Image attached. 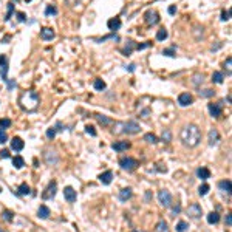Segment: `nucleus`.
I'll list each match as a JSON object with an SVG mask.
<instances>
[{"mask_svg": "<svg viewBox=\"0 0 232 232\" xmlns=\"http://www.w3.org/2000/svg\"><path fill=\"white\" fill-rule=\"evenodd\" d=\"M13 164H14V167H16V169H22V167L25 166V161H23V158H22V156H19V155H17V156H14V158H13Z\"/></svg>", "mask_w": 232, "mask_h": 232, "instance_id": "obj_27", "label": "nucleus"}, {"mask_svg": "<svg viewBox=\"0 0 232 232\" xmlns=\"http://www.w3.org/2000/svg\"><path fill=\"white\" fill-rule=\"evenodd\" d=\"M19 193H20V195H28V193H31V189H30V186H28L27 183L20 184V186H19Z\"/></svg>", "mask_w": 232, "mask_h": 232, "instance_id": "obj_31", "label": "nucleus"}, {"mask_svg": "<svg viewBox=\"0 0 232 232\" xmlns=\"http://www.w3.org/2000/svg\"><path fill=\"white\" fill-rule=\"evenodd\" d=\"M192 101H193V97H192V94H190V93H181V94L178 96V104H180L181 107H187V105H190V104H192Z\"/></svg>", "mask_w": 232, "mask_h": 232, "instance_id": "obj_9", "label": "nucleus"}, {"mask_svg": "<svg viewBox=\"0 0 232 232\" xmlns=\"http://www.w3.org/2000/svg\"><path fill=\"white\" fill-rule=\"evenodd\" d=\"M158 200L164 207H170L172 206V195L169 190H160L158 192Z\"/></svg>", "mask_w": 232, "mask_h": 232, "instance_id": "obj_5", "label": "nucleus"}, {"mask_svg": "<svg viewBox=\"0 0 232 232\" xmlns=\"http://www.w3.org/2000/svg\"><path fill=\"white\" fill-rule=\"evenodd\" d=\"M64 197H65V200H67L68 203H74L77 195H76V190H74L73 187H70V186H68V187H65V189H64Z\"/></svg>", "mask_w": 232, "mask_h": 232, "instance_id": "obj_11", "label": "nucleus"}, {"mask_svg": "<svg viewBox=\"0 0 232 232\" xmlns=\"http://www.w3.org/2000/svg\"><path fill=\"white\" fill-rule=\"evenodd\" d=\"M94 118L97 119V122H99L101 126H110V124H111V119L108 118V116H105V114H96Z\"/></svg>", "mask_w": 232, "mask_h": 232, "instance_id": "obj_23", "label": "nucleus"}, {"mask_svg": "<svg viewBox=\"0 0 232 232\" xmlns=\"http://www.w3.org/2000/svg\"><path fill=\"white\" fill-rule=\"evenodd\" d=\"M6 139H8L6 132H5L3 129H0V144H5V143H6Z\"/></svg>", "mask_w": 232, "mask_h": 232, "instance_id": "obj_44", "label": "nucleus"}, {"mask_svg": "<svg viewBox=\"0 0 232 232\" xmlns=\"http://www.w3.org/2000/svg\"><path fill=\"white\" fill-rule=\"evenodd\" d=\"M119 40V36H116V34H110V36H104V37H101V39H94V42H97V44H101V42H105V40Z\"/></svg>", "mask_w": 232, "mask_h": 232, "instance_id": "obj_30", "label": "nucleus"}, {"mask_svg": "<svg viewBox=\"0 0 232 232\" xmlns=\"http://www.w3.org/2000/svg\"><path fill=\"white\" fill-rule=\"evenodd\" d=\"M16 16H17V20H19V22H27L25 13H16Z\"/></svg>", "mask_w": 232, "mask_h": 232, "instance_id": "obj_50", "label": "nucleus"}, {"mask_svg": "<svg viewBox=\"0 0 232 232\" xmlns=\"http://www.w3.org/2000/svg\"><path fill=\"white\" fill-rule=\"evenodd\" d=\"M226 224H227V226H230V224H232V217H230V213H227V215H226Z\"/></svg>", "mask_w": 232, "mask_h": 232, "instance_id": "obj_54", "label": "nucleus"}, {"mask_svg": "<svg viewBox=\"0 0 232 232\" xmlns=\"http://www.w3.org/2000/svg\"><path fill=\"white\" fill-rule=\"evenodd\" d=\"M39 94L36 93V91H33V90H27V91H23L22 93V96H20V99H19V104H20V107L25 110V111H34V110H37V107H39Z\"/></svg>", "mask_w": 232, "mask_h": 232, "instance_id": "obj_2", "label": "nucleus"}, {"mask_svg": "<svg viewBox=\"0 0 232 232\" xmlns=\"http://www.w3.org/2000/svg\"><path fill=\"white\" fill-rule=\"evenodd\" d=\"M181 141L187 147H197L201 141V132L195 124H189L181 130Z\"/></svg>", "mask_w": 232, "mask_h": 232, "instance_id": "obj_1", "label": "nucleus"}, {"mask_svg": "<svg viewBox=\"0 0 232 232\" xmlns=\"http://www.w3.org/2000/svg\"><path fill=\"white\" fill-rule=\"evenodd\" d=\"M152 45V42H146V44H138V45H135V48L136 50H144V48H149Z\"/></svg>", "mask_w": 232, "mask_h": 232, "instance_id": "obj_48", "label": "nucleus"}, {"mask_svg": "<svg viewBox=\"0 0 232 232\" xmlns=\"http://www.w3.org/2000/svg\"><path fill=\"white\" fill-rule=\"evenodd\" d=\"M3 64H6V56H5V54L0 56V67H2Z\"/></svg>", "mask_w": 232, "mask_h": 232, "instance_id": "obj_55", "label": "nucleus"}, {"mask_svg": "<svg viewBox=\"0 0 232 232\" xmlns=\"http://www.w3.org/2000/svg\"><path fill=\"white\" fill-rule=\"evenodd\" d=\"M11 126V119L5 118V119H0V129H8Z\"/></svg>", "mask_w": 232, "mask_h": 232, "instance_id": "obj_39", "label": "nucleus"}, {"mask_svg": "<svg viewBox=\"0 0 232 232\" xmlns=\"http://www.w3.org/2000/svg\"><path fill=\"white\" fill-rule=\"evenodd\" d=\"M213 94H215V91L210 90V88H206V90H201V91H200V96H201V97H210V96H213Z\"/></svg>", "mask_w": 232, "mask_h": 232, "instance_id": "obj_36", "label": "nucleus"}, {"mask_svg": "<svg viewBox=\"0 0 232 232\" xmlns=\"http://www.w3.org/2000/svg\"><path fill=\"white\" fill-rule=\"evenodd\" d=\"M135 68H136V65H135V64H130V65L127 67V70H129V71H135Z\"/></svg>", "mask_w": 232, "mask_h": 232, "instance_id": "obj_56", "label": "nucleus"}, {"mask_svg": "<svg viewBox=\"0 0 232 232\" xmlns=\"http://www.w3.org/2000/svg\"><path fill=\"white\" fill-rule=\"evenodd\" d=\"M187 227H189V224L186 223V221H178L176 223V232H186L187 230Z\"/></svg>", "mask_w": 232, "mask_h": 232, "instance_id": "obj_32", "label": "nucleus"}, {"mask_svg": "<svg viewBox=\"0 0 232 232\" xmlns=\"http://www.w3.org/2000/svg\"><path fill=\"white\" fill-rule=\"evenodd\" d=\"M111 180H113V172L111 170H107V172H104V173L99 175V181L102 184H105V186H108L111 183Z\"/></svg>", "mask_w": 232, "mask_h": 232, "instance_id": "obj_17", "label": "nucleus"}, {"mask_svg": "<svg viewBox=\"0 0 232 232\" xmlns=\"http://www.w3.org/2000/svg\"><path fill=\"white\" fill-rule=\"evenodd\" d=\"M107 27H108V30H111L113 33L118 31V30L121 28V19H119V17H113V19H110V20L107 22Z\"/></svg>", "mask_w": 232, "mask_h": 232, "instance_id": "obj_15", "label": "nucleus"}, {"mask_svg": "<svg viewBox=\"0 0 232 232\" xmlns=\"http://www.w3.org/2000/svg\"><path fill=\"white\" fill-rule=\"evenodd\" d=\"M85 132H87L90 136H96V130H94L93 126H87V127H85Z\"/></svg>", "mask_w": 232, "mask_h": 232, "instance_id": "obj_47", "label": "nucleus"}, {"mask_svg": "<svg viewBox=\"0 0 232 232\" xmlns=\"http://www.w3.org/2000/svg\"><path fill=\"white\" fill-rule=\"evenodd\" d=\"M93 85H94V88H96V90H99V91L105 90V82H104L102 79H96Z\"/></svg>", "mask_w": 232, "mask_h": 232, "instance_id": "obj_34", "label": "nucleus"}, {"mask_svg": "<svg viewBox=\"0 0 232 232\" xmlns=\"http://www.w3.org/2000/svg\"><path fill=\"white\" fill-rule=\"evenodd\" d=\"M47 136H48V139H53V138L56 136V129H54V127H50V129L47 130Z\"/></svg>", "mask_w": 232, "mask_h": 232, "instance_id": "obj_46", "label": "nucleus"}, {"mask_svg": "<svg viewBox=\"0 0 232 232\" xmlns=\"http://www.w3.org/2000/svg\"><path fill=\"white\" fill-rule=\"evenodd\" d=\"M133 232H138V230H133Z\"/></svg>", "mask_w": 232, "mask_h": 232, "instance_id": "obj_59", "label": "nucleus"}, {"mask_svg": "<svg viewBox=\"0 0 232 232\" xmlns=\"http://www.w3.org/2000/svg\"><path fill=\"white\" fill-rule=\"evenodd\" d=\"M56 14H57V8L53 5H48L45 10V16H56Z\"/></svg>", "mask_w": 232, "mask_h": 232, "instance_id": "obj_33", "label": "nucleus"}, {"mask_svg": "<svg viewBox=\"0 0 232 232\" xmlns=\"http://www.w3.org/2000/svg\"><path fill=\"white\" fill-rule=\"evenodd\" d=\"M149 113H150V110H144V111H143V118H147Z\"/></svg>", "mask_w": 232, "mask_h": 232, "instance_id": "obj_57", "label": "nucleus"}, {"mask_svg": "<svg viewBox=\"0 0 232 232\" xmlns=\"http://www.w3.org/2000/svg\"><path fill=\"white\" fill-rule=\"evenodd\" d=\"M203 81H204V77H203V74H195L193 76V85H200V84H203Z\"/></svg>", "mask_w": 232, "mask_h": 232, "instance_id": "obj_41", "label": "nucleus"}, {"mask_svg": "<svg viewBox=\"0 0 232 232\" xmlns=\"http://www.w3.org/2000/svg\"><path fill=\"white\" fill-rule=\"evenodd\" d=\"M0 232H6V230H3V229H2V227H0Z\"/></svg>", "mask_w": 232, "mask_h": 232, "instance_id": "obj_58", "label": "nucleus"}, {"mask_svg": "<svg viewBox=\"0 0 232 232\" xmlns=\"http://www.w3.org/2000/svg\"><path fill=\"white\" fill-rule=\"evenodd\" d=\"M141 130V127L133 122V121H129V122H116L114 124V129H113V133L119 135V133H127V135H135Z\"/></svg>", "mask_w": 232, "mask_h": 232, "instance_id": "obj_3", "label": "nucleus"}, {"mask_svg": "<svg viewBox=\"0 0 232 232\" xmlns=\"http://www.w3.org/2000/svg\"><path fill=\"white\" fill-rule=\"evenodd\" d=\"M119 166H121V169H124V170H127V172H132V170H135V169L139 166V163H138L135 158L127 156V158H122V160L119 161Z\"/></svg>", "mask_w": 232, "mask_h": 232, "instance_id": "obj_4", "label": "nucleus"}, {"mask_svg": "<svg viewBox=\"0 0 232 232\" xmlns=\"http://www.w3.org/2000/svg\"><path fill=\"white\" fill-rule=\"evenodd\" d=\"M2 218H3V220H6V221H13L14 213H13L11 210H3V212H2Z\"/></svg>", "mask_w": 232, "mask_h": 232, "instance_id": "obj_37", "label": "nucleus"}, {"mask_svg": "<svg viewBox=\"0 0 232 232\" xmlns=\"http://www.w3.org/2000/svg\"><path fill=\"white\" fill-rule=\"evenodd\" d=\"M163 54H164V56H169V57H173V56H175V47L163 50Z\"/></svg>", "mask_w": 232, "mask_h": 232, "instance_id": "obj_40", "label": "nucleus"}, {"mask_svg": "<svg viewBox=\"0 0 232 232\" xmlns=\"http://www.w3.org/2000/svg\"><path fill=\"white\" fill-rule=\"evenodd\" d=\"M172 139V135H170V130L169 129H166L164 132H163V141H166V143H169Z\"/></svg>", "mask_w": 232, "mask_h": 232, "instance_id": "obj_43", "label": "nucleus"}, {"mask_svg": "<svg viewBox=\"0 0 232 232\" xmlns=\"http://www.w3.org/2000/svg\"><path fill=\"white\" fill-rule=\"evenodd\" d=\"M230 64H232V59L230 57H227L226 59V62H224V70L227 71V74L230 76Z\"/></svg>", "mask_w": 232, "mask_h": 232, "instance_id": "obj_45", "label": "nucleus"}, {"mask_svg": "<svg viewBox=\"0 0 232 232\" xmlns=\"http://www.w3.org/2000/svg\"><path fill=\"white\" fill-rule=\"evenodd\" d=\"M111 149L116 150V152H124V150L130 149V143H129V141H118V143H113V144H111Z\"/></svg>", "mask_w": 232, "mask_h": 232, "instance_id": "obj_12", "label": "nucleus"}, {"mask_svg": "<svg viewBox=\"0 0 232 232\" xmlns=\"http://www.w3.org/2000/svg\"><path fill=\"white\" fill-rule=\"evenodd\" d=\"M197 175H198V178H200V180L206 181V180H209V178H210V170H209L207 167H200V169L197 170Z\"/></svg>", "mask_w": 232, "mask_h": 232, "instance_id": "obj_19", "label": "nucleus"}, {"mask_svg": "<svg viewBox=\"0 0 232 232\" xmlns=\"http://www.w3.org/2000/svg\"><path fill=\"white\" fill-rule=\"evenodd\" d=\"M132 198V189L130 187H126V189H122L121 192H119V200L121 201H127V200H130Z\"/></svg>", "mask_w": 232, "mask_h": 232, "instance_id": "obj_22", "label": "nucleus"}, {"mask_svg": "<svg viewBox=\"0 0 232 232\" xmlns=\"http://www.w3.org/2000/svg\"><path fill=\"white\" fill-rule=\"evenodd\" d=\"M175 13H176V6H175V5H172V6H169V14H172V16H173Z\"/></svg>", "mask_w": 232, "mask_h": 232, "instance_id": "obj_53", "label": "nucleus"}, {"mask_svg": "<svg viewBox=\"0 0 232 232\" xmlns=\"http://www.w3.org/2000/svg\"><path fill=\"white\" fill-rule=\"evenodd\" d=\"M209 184H203V186H200V189H198V193L201 195V197H204V195H207V192H209Z\"/></svg>", "mask_w": 232, "mask_h": 232, "instance_id": "obj_38", "label": "nucleus"}, {"mask_svg": "<svg viewBox=\"0 0 232 232\" xmlns=\"http://www.w3.org/2000/svg\"><path fill=\"white\" fill-rule=\"evenodd\" d=\"M201 213H203V209H201V206L197 204V203H193V204H190V206L187 207V215L192 217V218H200Z\"/></svg>", "mask_w": 232, "mask_h": 232, "instance_id": "obj_8", "label": "nucleus"}, {"mask_svg": "<svg viewBox=\"0 0 232 232\" xmlns=\"http://www.w3.org/2000/svg\"><path fill=\"white\" fill-rule=\"evenodd\" d=\"M218 187H220V190L221 192H224V193H230V180H221L220 183H218Z\"/></svg>", "mask_w": 232, "mask_h": 232, "instance_id": "obj_20", "label": "nucleus"}, {"mask_svg": "<svg viewBox=\"0 0 232 232\" xmlns=\"http://www.w3.org/2000/svg\"><path fill=\"white\" fill-rule=\"evenodd\" d=\"M0 156H2V158H10V150H2V152H0Z\"/></svg>", "mask_w": 232, "mask_h": 232, "instance_id": "obj_52", "label": "nucleus"}, {"mask_svg": "<svg viewBox=\"0 0 232 232\" xmlns=\"http://www.w3.org/2000/svg\"><path fill=\"white\" fill-rule=\"evenodd\" d=\"M180 210H181V206H180V204H176V206H173V207H172V212H173V215L180 213Z\"/></svg>", "mask_w": 232, "mask_h": 232, "instance_id": "obj_51", "label": "nucleus"}, {"mask_svg": "<svg viewBox=\"0 0 232 232\" xmlns=\"http://www.w3.org/2000/svg\"><path fill=\"white\" fill-rule=\"evenodd\" d=\"M229 19H230V11H223V13H221V20L226 22V20H229Z\"/></svg>", "mask_w": 232, "mask_h": 232, "instance_id": "obj_49", "label": "nucleus"}, {"mask_svg": "<svg viewBox=\"0 0 232 232\" xmlns=\"http://www.w3.org/2000/svg\"><path fill=\"white\" fill-rule=\"evenodd\" d=\"M223 81H224L223 73H220V71H213V74H212V82H215V84H223Z\"/></svg>", "mask_w": 232, "mask_h": 232, "instance_id": "obj_26", "label": "nucleus"}, {"mask_svg": "<svg viewBox=\"0 0 232 232\" xmlns=\"http://www.w3.org/2000/svg\"><path fill=\"white\" fill-rule=\"evenodd\" d=\"M156 232H169V227H167V223L164 220H160L158 224H156Z\"/></svg>", "mask_w": 232, "mask_h": 232, "instance_id": "obj_29", "label": "nucleus"}, {"mask_svg": "<svg viewBox=\"0 0 232 232\" xmlns=\"http://www.w3.org/2000/svg\"><path fill=\"white\" fill-rule=\"evenodd\" d=\"M220 143V133L217 129H210L209 130V146H217Z\"/></svg>", "mask_w": 232, "mask_h": 232, "instance_id": "obj_13", "label": "nucleus"}, {"mask_svg": "<svg viewBox=\"0 0 232 232\" xmlns=\"http://www.w3.org/2000/svg\"><path fill=\"white\" fill-rule=\"evenodd\" d=\"M40 37H42V40L48 42V40H53L56 37V34L51 28H44V30H40Z\"/></svg>", "mask_w": 232, "mask_h": 232, "instance_id": "obj_14", "label": "nucleus"}, {"mask_svg": "<svg viewBox=\"0 0 232 232\" xmlns=\"http://www.w3.org/2000/svg\"><path fill=\"white\" fill-rule=\"evenodd\" d=\"M50 213H51V210H50V207H47V206H40L39 207V210H37V215H39V218H42V220H47L48 217H50Z\"/></svg>", "mask_w": 232, "mask_h": 232, "instance_id": "obj_21", "label": "nucleus"}, {"mask_svg": "<svg viewBox=\"0 0 232 232\" xmlns=\"http://www.w3.org/2000/svg\"><path fill=\"white\" fill-rule=\"evenodd\" d=\"M13 13H14V5H13V3H8V14H6V17H5V20H6V22L11 19Z\"/></svg>", "mask_w": 232, "mask_h": 232, "instance_id": "obj_42", "label": "nucleus"}, {"mask_svg": "<svg viewBox=\"0 0 232 232\" xmlns=\"http://www.w3.org/2000/svg\"><path fill=\"white\" fill-rule=\"evenodd\" d=\"M133 50H135V42L133 40H127V47L122 50V53H124V56H130Z\"/></svg>", "mask_w": 232, "mask_h": 232, "instance_id": "obj_25", "label": "nucleus"}, {"mask_svg": "<svg viewBox=\"0 0 232 232\" xmlns=\"http://www.w3.org/2000/svg\"><path fill=\"white\" fill-rule=\"evenodd\" d=\"M144 17H146V22H147L149 25H156V23L160 22V16H158L156 11H147Z\"/></svg>", "mask_w": 232, "mask_h": 232, "instance_id": "obj_10", "label": "nucleus"}, {"mask_svg": "<svg viewBox=\"0 0 232 232\" xmlns=\"http://www.w3.org/2000/svg\"><path fill=\"white\" fill-rule=\"evenodd\" d=\"M144 139H146L147 143H150V144H155V143H158V138H156L153 133H146V135H144Z\"/></svg>", "mask_w": 232, "mask_h": 232, "instance_id": "obj_35", "label": "nucleus"}, {"mask_svg": "<svg viewBox=\"0 0 232 232\" xmlns=\"http://www.w3.org/2000/svg\"><path fill=\"white\" fill-rule=\"evenodd\" d=\"M167 37H169V33H167V30H164V28L158 30V33H156V40H160V42H164Z\"/></svg>", "mask_w": 232, "mask_h": 232, "instance_id": "obj_24", "label": "nucleus"}, {"mask_svg": "<svg viewBox=\"0 0 232 232\" xmlns=\"http://www.w3.org/2000/svg\"><path fill=\"white\" fill-rule=\"evenodd\" d=\"M56 190H57V184H56V181H51V183L48 184V187L45 189V192L42 193V198H44V200H51V198H54Z\"/></svg>", "mask_w": 232, "mask_h": 232, "instance_id": "obj_6", "label": "nucleus"}, {"mask_svg": "<svg viewBox=\"0 0 232 232\" xmlns=\"http://www.w3.org/2000/svg\"><path fill=\"white\" fill-rule=\"evenodd\" d=\"M209 113L212 118H218L221 114V104H209Z\"/></svg>", "mask_w": 232, "mask_h": 232, "instance_id": "obj_18", "label": "nucleus"}, {"mask_svg": "<svg viewBox=\"0 0 232 232\" xmlns=\"http://www.w3.org/2000/svg\"><path fill=\"white\" fill-rule=\"evenodd\" d=\"M218 221H220V215H218V212H210V213L207 215V223L215 224V223H218Z\"/></svg>", "mask_w": 232, "mask_h": 232, "instance_id": "obj_28", "label": "nucleus"}, {"mask_svg": "<svg viewBox=\"0 0 232 232\" xmlns=\"http://www.w3.org/2000/svg\"><path fill=\"white\" fill-rule=\"evenodd\" d=\"M44 158H45V161H47L48 166H56V164L59 163V156H57V153L53 152V150H47V152L44 153Z\"/></svg>", "mask_w": 232, "mask_h": 232, "instance_id": "obj_7", "label": "nucleus"}, {"mask_svg": "<svg viewBox=\"0 0 232 232\" xmlns=\"http://www.w3.org/2000/svg\"><path fill=\"white\" fill-rule=\"evenodd\" d=\"M23 147H25V143H23L20 138L14 136L13 141H11V149L16 150V152H20V150H23Z\"/></svg>", "mask_w": 232, "mask_h": 232, "instance_id": "obj_16", "label": "nucleus"}]
</instances>
